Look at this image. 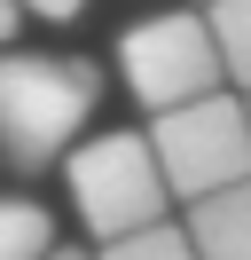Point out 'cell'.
<instances>
[{"instance_id": "obj_8", "label": "cell", "mask_w": 251, "mask_h": 260, "mask_svg": "<svg viewBox=\"0 0 251 260\" xmlns=\"http://www.w3.org/2000/svg\"><path fill=\"white\" fill-rule=\"evenodd\" d=\"M102 260H196V237H188V221H157L126 244H102Z\"/></svg>"}, {"instance_id": "obj_9", "label": "cell", "mask_w": 251, "mask_h": 260, "mask_svg": "<svg viewBox=\"0 0 251 260\" xmlns=\"http://www.w3.org/2000/svg\"><path fill=\"white\" fill-rule=\"evenodd\" d=\"M16 8H24V16H47V24H71L87 0H16Z\"/></svg>"}, {"instance_id": "obj_11", "label": "cell", "mask_w": 251, "mask_h": 260, "mask_svg": "<svg viewBox=\"0 0 251 260\" xmlns=\"http://www.w3.org/2000/svg\"><path fill=\"white\" fill-rule=\"evenodd\" d=\"M55 260H87V252H71V244H63V252H55Z\"/></svg>"}, {"instance_id": "obj_13", "label": "cell", "mask_w": 251, "mask_h": 260, "mask_svg": "<svg viewBox=\"0 0 251 260\" xmlns=\"http://www.w3.org/2000/svg\"><path fill=\"white\" fill-rule=\"evenodd\" d=\"M243 103H251V95H243Z\"/></svg>"}, {"instance_id": "obj_2", "label": "cell", "mask_w": 251, "mask_h": 260, "mask_svg": "<svg viewBox=\"0 0 251 260\" xmlns=\"http://www.w3.org/2000/svg\"><path fill=\"white\" fill-rule=\"evenodd\" d=\"M63 174H71L78 221L102 244H126V237H141V229H157L165 205H173V181H165V166H157L149 134H94L87 150H71Z\"/></svg>"}, {"instance_id": "obj_10", "label": "cell", "mask_w": 251, "mask_h": 260, "mask_svg": "<svg viewBox=\"0 0 251 260\" xmlns=\"http://www.w3.org/2000/svg\"><path fill=\"white\" fill-rule=\"evenodd\" d=\"M16 32H24V8H16V0H0V48H8Z\"/></svg>"}, {"instance_id": "obj_4", "label": "cell", "mask_w": 251, "mask_h": 260, "mask_svg": "<svg viewBox=\"0 0 251 260\" xmlns=\"http://www.w3.org/2000/svg\"><path fill=\"white\" fill-rule=\"evenodd\" d=\"M157 166H165L181 205H212V197L251 181V103L243 95H204L188 111H165L149 126Z\"/></svg>"}, {"instance_id": "obj_12", "label": "cell", "mask_w": 251, "mask_h": 260, "mask_svg": "<svg viewBox=\"0 0 251 260\" xmlns=\"http://www.w3.org/2000/svg\"><path fill=\"white\" fill-rule=\"evenodd\" d=\"M0 166H8V158H0Z\"/></svg>"}, {"instance_id": "obj_3", "label": "cell", "mask_w": 251, "mask_h": 260, "mask_svg": "<svg viewBox=\"0 0 251 260\" xmlns=\"http://www.w3.org/2000/svg\"><path fill=\"white\" fill-rule=\"evenodd\" d=\"M118 71H126V95L141 103L149 118L188 111L204 95H228V63H220V40L212 16H188V8H165V16H141L134 32L118 40Z\"/></svg>"}, {"instance_id": "obj_6", "label": "cell", "mask_w": 251, "mask_h": 260, "mask_svg": "<svg viewBox=\"0 0 251 260\" xmlns=\"http://www.w3.org/2000/svg\"><path fill=\"white\" fill-rule=\"evenodd\" d=\"M55 221L31 197H0V260H55Z\"/></svg>"}, {"instance_id": "obj_1", "label": "cell", "mask_w": 251, "mask_h": 260, "mask_svg": "<svg viewBox=\"0 0 251 260\" xmlns=\"http://www.w3.org/2000/svg\"><path fill=\"white\" fill-rule=\"evenodd\" d=\"M102 103V63L87 55H0V158L16 174H47L55 150Z\"/></svg>"}, {"instance_id": "obj_7", "label": "cell", "mask_w": 251, "mask_h": 260, "mask_svg": "<svg viewBox=\"0 0 251 260\" xmlns=\"http://www.w3.org/2000/svg\"><path fill=\"white\" fill-rule=\"evenodd\" d=\"M204 16H212V40H220V63H228V79L251 95V0H212Z\"/></svg>"}, {"instance_id": "obj_5", "label": "cell", "mask_w": 251, "mask_h": 260, "mask_svg": "<svg viewBox=\"0 0 251 260\" xmlns=\"http://www.w3.org/2000/svg\"><path fill=\"white\" fill-rule=\"evenodd\" d=\"M188 237H196V260H251V181L212 205H188Z\"/></svg>"}]
</instances>
